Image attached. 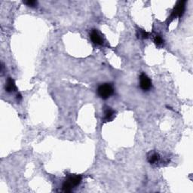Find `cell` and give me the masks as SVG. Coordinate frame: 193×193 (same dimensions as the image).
Instances as JSON below:
<instances>
[{
    "label": "cell",
    "instance_id": "6da1fadb",
    "mask_svg": "<svg viewBox=\"0 0 193 193\" xmlns=\"http://www.w3.org/2000/svg\"><path fill=\"white\" fill-rule=\"evenodd\" d=\"M186 1H180L177 3V5L174 7L172 13H171V16L169 17V19H170V21L169 23H171L172 20L174 19V18H181L183 14H184L185 9H186Z\"/></svg>",
    "mask_w": 193,
    "mask_h": 193
},
{
    "label": "cell",
    "instance_id": "7a4b0ae2",
    "mask_svg": "<svg viewBox=\"0 0 193 193\" xmlns=\"http://www.w3.org/2000/svg\"><path fill=\"white\" fill-rule=\"evenodd\" d=\"M113 91H114L113 87L111 84L109 83L101 85L99 86L98 89H97L98 95L103 100L109 98L113 94Z\"/></svg>",
    "mask_w": 193,
    "mask_h": 193
},
{
    "label": "cell",
    "instance_id": "3957f363",
    "mask_svg": "<svg viewBox=\"0 0 193 193\" xmlns=\"http://www.w3.org/2000/svg\"><path fill=\"white\" fill-rule=\"evenodd\" d=\"M140 88L143 91L149 90L152 87L151 80L145 73H142L140 75Z\"/></svg>",
    "mask_w": 193,
    "mask_h": 193
},
{
    "label": "cell",
    "instance_id": "277c9868",
    "mask_svg": "<svg viewBox=\"0 0 193 193\" xmlns=\"http://www.w3.org/2000/svg\"><path fill=\"white\" fill-rule=\"evenodd\" d=\"M90 38L91 41H92L95 45H101L103 43V39L100 34L98 33V31L96 30H93L91 31V33L90 34Z\"/></svg>",
    "mask_w": 193,
    "mask_h": 193
},
{
    "label": "cell",
    "instance_id": "5b68a950",
    "mask_svg": "<svg viewBox=\"0 0 193 193\" xmlns=\"http://www.w3.org/2000/svg\"><path fill=\"white\" fill-rule=\"evenodd\" d=\"M81 180H82V178H81V176L79 175H70L66 179V180L72 185L73 188H74V186H79L81 183Z\"/></svg>",
    "mask_w": 193,
    "mask_h": 193
},
{
    "label": "cell",
    "instance_id": "8992f818",
    "mask_svg": "<svg viewBox=\"0 0 193 193\" xmlns=\"http://www.w3.org/2000/svg\"><path fill=\"white\" fill-rule=\"evenodd\" d=\"M5 88V91H6L7 92L9 93L14 92V91H17V87H16L15 82H14V81L11 78H9V79H7Z\"/></svg>",
    "mask_w": 193,
    "mask_h": 193
},
{
    "label": "cell",
    "instance_id": "52a82bcc",
    "mask_svg": "<svg viewBox=\"0 0 193 193\" xmlns=\"http://www.w3.org/2000/svg\"><path fill=\"white\" fill-rule=\"evenodd\" d=\"M159 159H160V156H159V155H158V153H156V152H154V153L151 154V156H149V158H148V161H149V162L150 163V164H156V163H157L159 161Z\"/></svg>",
    "mask_w": 193,
    "mask_h": 193
},
{
    "label": "cell",
    "instance_id": "ba28073f",
    "mask_svg": "<svg viewBox=\"0 0 193 193\" xmlns=\"http://www.w3.org/2000/svg\"><path fill=\"white\" fill-rule=\"evenodd\" d=\"M114 116V111L112 110L110 108H108L107 110L105 111V116H104V120L106 121H110L112 119Z\"/></svg>",
    "mask_w": 193,
    "mask_h": 193
},
{
    "label": "cell",
    "instance_id": "9c48e42d",
    "mask_svg": "<svg viewBox=\"0 0 193 193\" xmlns=\"http://www.w3.org/2000/svg\"><path fill=\"white\" fill-rule=\"evenodd\" d=\"M72 189H73V187L72 186V185L67 180H65V182L63 184V190H64V192H70Z\"/></svg>",
    "mask_w": 193,
    "mask_h": 193
},
{
    "label": "cell",
    "instance_id": "30bf717a",
    "mask_svg": "<svg viewBox=\"0 0 193 193\" xmlns=\"http://www.w3.org/2000/svg\"><path fill=\"white\" fill-rule=\"evenodd\" d=\"M154 42H155V44H156V45L159 46V45H161L163 44L164 40H163V39L161 38V36H160V35H156V37L154 38Z\"/></svg>",
    "mask_w": 193,
    "mask_h": 193
},
{
    "label": "cell",
    "instance_id": "8fae6325",
    "mask_svg": "<svg viewBox=\"0 0 193 193\" xmlns=\"http://www.w3.org/2000/svg\"><path fill=\"white\" fill-rule=\"evenodd\" d=\"M138 33H139V35H140V37L142 38V39H147L148 38V33L147 32H146L145 30H138Z\"/></svg>",
    "mask_w": 193,
    "mask_h": 193
},
{
    "label": "cell",
    "instance_id": "7c38bea8",
    "mask_svg": "<svg viewBox=\"0 0 193 193\" xmlns=\"http://www.w3.org/2000/svg\"><path fill=\"white\" fill-rule=\"evenodd\" d=\"M24 3L30 7H35L37 5V2H36V1H33V0H30V1H25V2H24Z\"/></svg>",
    "mask_w": 193,
    "mask_h": 193
},
{
    "label": "cell",
    "instance_id": "4fadbf2b",
    "mask_svg": "<svg viewBox=\"0 0 193 193\" xmlns=\"http://www.w3.org/2000/svg\"><path fill=\"white\" fill-rule=\"evenodd\" d=\"M17 96H18V99H19V100L22 99V96H21V95H20V94H18V95H17Z\"/></svg>",
    "mask_w": 193,
    "mask_h": 193
}]
</instances>
